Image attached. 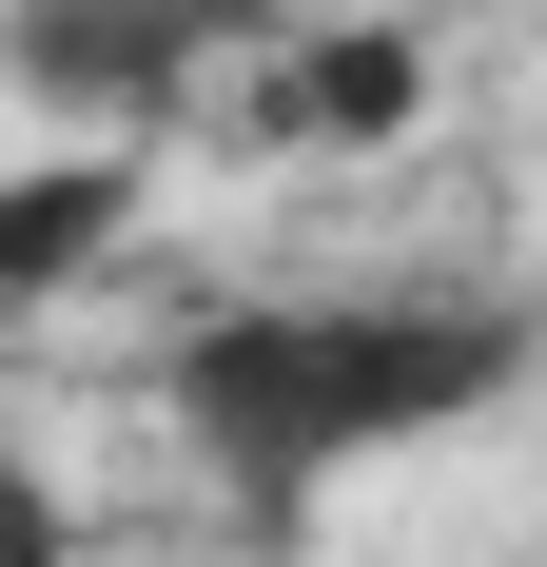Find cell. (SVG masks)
Instances as JSON below:
<instances>
[{
  "mask_svg": "<svg viewBox=\"0 0 547 567\" xmlns=\"http://www.w3.org/2000/svg\"><path fill=\"white\" fill-rule=\"evenodd\" d=\"M117 216H137V157H40V176H0V313L20 293H59V275H99L117 255Z\"/></svg>",
  "mask_w": 547,
  "mask_h": 567,
  "instance_id": "cell-3",
  "label": "cell"
},
{
  "mask_svg": "<svg viewBox=\"0 0 547 567\" xmlns=\"http://www.w3.org/2000/svg\"><path fill=\"white\" fill-rule=\"evenodd\" d=\"M528 352H547L528 293H255V313H196L176 333L157 392H176V431H196V470L235 509H313L352 470L508 411Z\"/></svg>",
  "mask_w": 547,
  "mask_h": 567,
  "instance_id": "cell-1",
  "label": "cell"
},
{
  "mask_svg": "<svg viewBox=\"0 0 547 567\" xmlns=\"http://www.w3.org/2000/svg\"><path fill=\"white\" fill-rule=\"evenodd\" d=\"M411 99H431V59L391 20H332V40L274 59V137H411Z\"/></svg>",
  "mask_w": 547,
  "mask_h": 567,
  "instance_id": "cell-4",
  "label": "cell"
},
{
  "mask_svg": "<svg viewBox=\"0 0 547 567\" xmlns=\"http://www.w3.org/2000/svg\"><path fill=\"white\" fill-rule=\"evenodd\" d=\"M216 40H255V0H20L0 79L59 99V117H176Z\"/></svg>",
  "mask_w": 547,
  "mask_h": 567,
  "instance_id": "cell-2",
  "label": "cell"
}]
</instances>
